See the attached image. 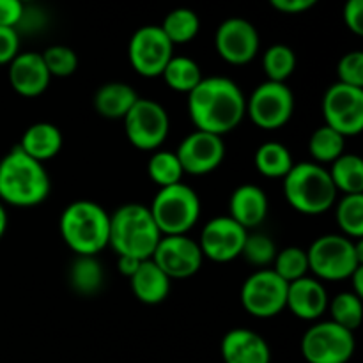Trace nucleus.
I'll return each instance as SVG.
<instances>
[{
  "label": "nucleus",
  "instance_id": "nucleus-40",
  "mask_svg": "<svg viewBox=\"0 0 363 363\" xmlns=\"http://www.w3.org/2000/svg\"><path fill=\"white\" fill-rule=\"evenodd\" d=\"M342 18L346 27L353 34H363V0H346L342 9Z\"/></svg>",
  "mask_w": 363,
  "mask_h": 363
},
{
  "label": "nucleus",
  "instance_id": "nucleus-36",
  "mask_svg": "<svg viewBox=\"0 0 363 363\" xmlns=\"http://www.w3.org/2000/svg\"><path fill=\"white\" fill-rule=\"evenodd\" d=\"M277 255V245L268 234L262 233H248L245 240L241 257L252 266H257L259 269L268 268L273 264Z\"/></svg>",
  "mask_w": 363,
  "mask_h": 363
},
{
  "label": "nucleus",
  "instance_id": "nucleus-11",
  "mask_svg": "<svg viewBox=\"0 0 363 363\" xmlns=\"http://www.w3.org/2000/svg\"><path fill=\"white\" fill-rule=\"evenodd\" d=\"M287 287L272 268H262L252 273L241 286V305L245 312L257 319H269L286 311Z\"/></svg>",
  "mask_w": 363,
  "mask_h": 363
},
{
  "label": "nucleus",
  "instance_id": "nucleus-1",
  "mask_svg": "<svg viewBox=\"0 0 363 363\" xmlns=\"http://www.w3.org/2000/svg\"><path fill=\"white\" fill-rule=\"evenodd\" d=\"M188 113L195 130L223 137L236 130L247 116V98L230 78H202L188 94Z\"/></svg>",
  "mask_w": 363,
  "mask_h": 363
},
{
  "label": "nucleus",
  "instance_id": "nucleus-41",
  "mask_svg": "<svg viewBox=\"0 0 363 363\" xmlns=\"http://www.w3.org/2000/svg\"><path fill=\"white\" fill-rule=\"evenodd\" d=\"M23 9L25 4L21 0H0V27L16 28Z\"/></svg>",
  "mask_w": 363,
  "mask_h": 363
},
{
  "label": "nucleus",
  "instance_id": "nucleus-45",
  "mask_svg": "<svg viewBox=\"0 0 363 363\" xmlns=\"http://www.w3.org/2000/svg\"><path fill=\"white\" fill-rule=\"evenodd\" d=\"M7 223H9V218H7V211H6V206L0 202V240L4 238L7 230Z\"/></svg>",
  "mask_w": 363,
  "mask_h": 363
},
{
  "label": "nucleus",
  "instance_id": "nucleus-44",
  "mask_svg": "<svg viewBox=\"0 0 363 363\" xmlns=\"http://www.w3.org/2000/svg\"><path fill=\"white\" fill-rule=\"evenodd\" d=\"M350 280L353 282V289H351V293L363 298V266H360V268L350 277Z\"/></svg>",
  "mask_w": 363,
  "mask_h": 363
},
{
  "label": "nucleus",
  "instance_id": "nucleus-17",
  "mask_svg": "<svg viewBox=\"0 0 363 363\" xmlns=\"http://www.w3.org/2000/svg\"><path fill=\"white\" fill-rule=\"evenodd\" d=\"M176 156L184 174L206 176V174L215 172L222 165L225 158V144L218 135L195 130L194 133L183 138Z\"/></svg>",
  "mask_w": 363,
  "mask_h": 363
},
{
  "label": "nucleus",
  "instance_id": "nucleus-43",
  "mask_svg": "<svg viewBox=\"0 0 363 363\" xmlns=\"http://www.w3.org/2000/svg\"><path fill=\"white\" fill-rule=\"evenodd\" d=\"M140 262L142 261H138V259L126 257V255H119V257H117V269H119V273H123L124 277H128V279H130V277L137 272V268L140 266Z\"/></svg>",
  "mask_w": 363,
  "mask_h": 363
},
{
  "label": "nucleus",
  "instance_id": "nucleus-10",
  "mask_svg": "<svg viewBox=\"0 0 363 363\" xmlns=\"http://www.w3.org/2000/svg\"><path fill=\"white\" fill-rule=\"evenodd\" d=\"M130 144L140 151H156L170 131L169 112L152 99L138 98L123 119Z\"/></svg>",
  "mask_w": 363,
  "mask_h": 363
},
{
  "label": "nucleus",
  "instance_id": "nucleus-29",
  "mask_svg": "<svg viewBox=\"0 0 363 363\" xmlns=\"http://www.w3.org/2000/svg\"><path fill=\"white\" fill-rule=\"evenodd\" d=\"M160 27L172 45H186L197 38L201 30V20L194 9L177 7L167 14Z\"/></svg>",
  "mask_w": 363,
  "mask_h": 363
},
{
  "label": "nucleus",
  "instance_id": "nucleus-2",
  "mask_svg": "<svg viewBox=\"0 0 363 363\" xmlns=\"http://www.w3.org/2000/svg\"><path fill=\"white\" fill-rule=\"evenodd\" d=\"M52 191V179L45 165L13 147L0 160V202L13 208H34Z\"/></svg>",
  "mask_w": 363,
  "mask_h": 363
},
{
  "label": "nucleus",
  "instance_id": "nucleus-27",
  "mask_svg": "<svg viewBox=\"0 0 363 363\" xmlns=\"http://www.w3.org/2000/svg\"><path fill=\"white\" fill-rule=\"evenodd\" d=\"M254 163L257 172L269 179H279V177L284 179L294 165L291 151L280 142H264L262 145H259L254 156Z\"/></svg>",
  "mask_w": 363,
  "mask_h": 363
},
{
  "label": "nucleus",
  "instance_id": "nucleus-16",
  "mask_svg": "<svg viewBox=\"0 0 363 363\" xmlns=\"http://www.w3.org/2000/svg\"><path fill=\"white\" fill-rule=\"evenodd\" d=\"M248 230L234 222L229 215L209 220L197 241L204 259L213 262H230L241 257Z\"/></svg>",
  "mask_w": 363,
  "mask_h": 363
},
{
  "label": "nucleus",
  "instance_id": "nucleus-30",
  "mask_svg": "<svg viewBox=\"0 0 363 363\" xmlns=\"http://www.w3.org/2000/svg\"><path fill=\"white\" fill-rule=\"evenodd\" d=\"M346 149V137L337 133L330 126H319L308 140V152L314 158V163H333Z\"/></svg>",
  "mask_w": 363,
  "mask_h": 363
},
{
  "label": "nucleus",
  "instance_id": "nucleus-5",
  "mask_svg": "<svg viewBox=\"0 0 363 363\" xmlns=\"http://www.w3.org/2000/svg\"><path fill=\"white\" fill-rule=\"evenodd\" d=\"M284 197L294 211L318 216L335 206L339 191L328 169L314 162L294 163L284 177Z\"/></svg>",
  "mask_w": 363,
  "mask_h": 363
},
{
  "label": "nucleus",
  "instance_id": "nucleus-4",
  "mask_svg": "<svg viewBox=\"0 0 363 363\" xmlns=\"http://www.w3.org/2000/svg\"><path fill=\"white\" fill-rule=\"evenodd\" d=\"M64 243L77 255H96L108 247L110 215L92 201H74L59 220Z\"/></svg>",
  "mask_w": 363,
  "mask_h": 363
},
{
  "label": "nucleus",
  "instance_id": "nucleus-21",
  "mask_svg": "<svg viewBox=\"0 0 363 363\" xmlns=\"http://www.w3.org/2000/svg\"><path fill=\"white\" fill-rule=\"evenodd\" d=\"M268 195L255 184H241L229 199V216L243 229H257L268 216Z\"/></svg>",
  "mask_w": 363,
  "mask_h": 363
},
{
  "label": "nucleus",
  "instance_id": "nucleus-37",
  "mask_svg": "<svg viewBox=\"0 0 363 363\" xmlns=\"http://www.w3.org/2000/svg\"><path fill=\"white\" fill-rule=\"evenodd\" d=\"M50 77H71L78 69V55L66 45H53L41 53Z\"/></svg>",
  "mask_w": 363,
  "mask_h": 363
},
{
  "label": "nucleus",
  "instance_id": "nucleus-12",
  "mask_svg": "<svg viewBox=\"0 0 363 363\" xmlns=\"http://www.w3.org/2000/svg\"><path fill=\"white\" fill-rule=\"evenodd\" d=\"M174 57V45L160 25H145L135 30L128 45V59L140 77H162L163 69Z\"/></svg>",
  "mask_w": 363,
  "mask_h": 363
},
{
  "label": "nucleus",
  "instance_id": "nucleus-31",
  "mask_svg": "<svg viewBox=\"0 0 363 363\" xmlns=\"http://www.w3.org/2000/svg\"><path fill=\"white\" fill-rule=\"evenodd\" d=\"M335 218L342 236L350 240L363 238V194L344 195L335 202Z\"/></svg>",
  "mask_w": 363,
  "mask_h": 363
},
{
  "label": "nucleus",
  "instance_id": "nucleus-42",
  "mask_svg": "<svg viewBox=\"0 0 363 363\" xmlns=\"http://www.w3.org/2000/svg\"><path fill=\"white\" fill-rule=\"evenodd\" d=\"M319 0H269L273 7L280 13L286 14H300L312 9Z\"/></svg>",
  "mask_w": 363,
  "mask_h": 363
},
{
  "label": "nucleus",
  "instance_id": "nucleus-22",
  "mask_svg": "<svg viewBox=\"0 0 363 363\" xmlns=\"http://www.w3.org/2000/svg\"><path fill=\"white\" fill-rule=\"evenodd\" d=\"M172 280L152 262V259L142 261L137 272L130 277V287L133 296L145 305H158L167 300Z\"/></svg>",
  "mask_w": 363,
  "mask_h": 363
},
{
  "label": "nucleus",
  "instance_id": "nucleus-14",
  "mask_svg": "<svg viewBox=\"0 0 363 363\" xmlns=\"http://www.w3.org/2000/svg\"><path fill=\"white\" fill-rule=\"evenodd\" d=\"M151 259L170 280H184L197 275L204 262L201 247L188 234L162 236Z\"/></svg>",
  "mask_w": 363,
  "mask_h": 363
},
{
  "label": "nucleus",
  "instance_id": "nucleus-3",
  "mask_svg": "<svg viewBox=\"0 0 363 363\" xmlns=\"http://www.w3.org/2000/svg\"><path fill=\"white\" fill-rule=\"evenodd\" d=\"M162 233L147 206L124 204L110 215L108 247L119 255L147 261L152 257Z\"/></svg>",
  "mask_w": 363,
  "mask_h": 363
},
{
  "label": "nucleus",
  "instance_id": "nucleus-46",
  "mask_svg": "<svg viewBox=\"0 0 363 363\" xmlns=\"http://www.w3.org/2000/svg\"><path fill=\"white\" fill-rule=\"evenodd\" d=\"M21 2H23V4H27V6H28V4H32V2H35V0H21Z\"/></svg>",
  "mask_w": 363,
  "mask_h": 363
},
{
  "label": "nucleus",
  "instance_id": "nucleus-33",
  "mask_svg": "<svg viewBox=\"0 0 363 363\" xmlns=\"http://www.w3.org/2000/svg\"><path fill=\"white\" fill-rule=\"evenodd\" d=\"M328 311L332 314V321L350 332H354L362 325L363 301L351 291L337 294L328 303Z\"/></svg>",
  "mask_w": 363,
  "mask_h": 363
},
{
  "label": "nucleus",
  "instance_id": "nucleus-8",
  "mask_svg": "<svg viewBox=\"0 0 363 363\" xmlns=\"http://www.w3.org/2000/svg\"><path fill=\"white\" fill-rule=\"evenodd\" d=\"M301 357L307 363H347L353 358L354 333L333 321L312 325L301 337Z\"/></svg>",
  "mask_w": 363,
  "mask_h": 363
},
{
  "label": "nucleus",
  "instance_id": "nucleus-18",
  "mask_svg": "<svg viewBox=\"0 0 363 363\" xmlns=\"http://www.w3.org/2000/svg\"><path fill=\"white\" fill-rule=\"evenodd\" d=\"M9 84L21 98H38L48 89L50 77L41 53L20 52L9 62Z\"/></svg>",
  "mask_w": 363,
  "mask_h": 363
},
{
  "label": "nucleus",
  "instance_id": "nucleus-35",
  "mask_svg": "<svg viewBox=\"0 0 363 363\" xmlns=\"http://www.w3.org/2000/svg\"><path fill=\"white\" fill-rule=\"evenodd\" d=\"M273 272L286 280L287 284L308 277V259L307 250L300 247H287L284 250L277 252L275 261H273Z\"/></svg>",
  "mask_w": 363,
  "mask_h": 363
},
{
  "label": "nucleus",
  "instance_id": "nucleus-26",
  "mask_svg": "<svg viewBox=\"0 0 363 363\" xmlns=\"http://www.w3.org/2000/svg\"><path fill=\"white\" fill-rule=\"evenodd\" d=\"M330 165L328 174L337 191H342L344 195L363 194V160L360 156L344 152Z\"/></svg>",
  "mask_w": 363,
  "mask_h": 363
},
{
  "label": "nucleus",
  "instance_id": "nucleus-13",
  "mask_svg": "<svg viewBox=\"0 0 363 363\" xmlns=\"http://www.w3.org/2000/svg\"><path fill=\"white\" fill-rule=\"evenodd\" d=\"M325 124L342 137H357L363 130V89L333 84L323 98Z\"/></svg>",
  "mask_w": 363,
  "mask_h": 363
},
{
  "label": "nucleus",
  "instance_id": "nucleus-38",
  "mask_svg": "<svg viewBox=\"0 0 363 363\" xmlns=\"http://www.w3.org/2000/svg\"><path fill=\"white\" fill-rule=\"evenodd\" d=\"M337 74H339V84L363 89V52L360 50L347 52L339 60Z\"/></svg>",
  "mask_w": 363,
  "mask_h": 363
},
{
  "label": "nucleus",
  "instance_id": "nucleus-23",
  "mask_svg": "<svg viewBox=\"0 0 363 363\" xmlns=\"http://www.w3.org/2000/svg\"><path fill=\"white\" fill-rule=\"evenodd\" d=\"M62 133L52 123H34L25 130L18 147L30 158L45 163L55 158L62 149Z\"/></svg>",
  "mask_w": 363,
  "mask_h": 363
},
{
  "label": "nucleus",
  "instance_id": "nucleus-9",
  "mask_svg": "<svg viewBox=\"0 0 363 363\" xmlns=\"http://www.w3.org/2000/svg\"><path fill=\"white\" fill-rule=\"evenodd\" d=\"M247 113L259 130H280L293 119L294 92L287 84L262 82L247 99Z\"/></svg>",
  "mask_w": 363,
  "mask_h": 363
},
{
  "label": "nucleus",
  "instance_id": "nucleus-15",
  "mask_svg": "<svg viewBox=\"0 0 363 363\" xmlns=\"http://www.w3.org/2000/svg\"><path fill=\"white\" fill-rule=\"evenodd\" d=\"M259 32L245 18H227L218 25L215 34L216 53L233 66H245L257 57Z\"/></svg>",
  "mask_w": 363,
  "mask_h": 363
},
{
  "label": "nucleus",
  "instance_id": "nucleus-7",
  "mask_svg": "<svg viewBox=\"0 0 363 363\" xmlns=\"http://www.w3.org/2000/svg\"><path fill=\"white\" fill-rule=\"evenodd\" d=\"M201 199L184 183L160 188L149 211L162 236H184L201 218Z\"/></svg>",
  "mask_w": 363,
  "mask_h": 363
},
{
  "label": "nucleus",
  "instance_id": "nucleus-20",
  "mask_svg": "<svg viewBox=\"0 0 363 363\" xmlns=\"http://www.w3.org/2000/svg\"><path fill=\"white\" fill-rule=\"evenodd\" d=\"M223 363H269L272 351L264 337L248 328H234L220 344Z\"/></svg>",
  "mask_w": 363,
  "mask_h": 363
},
{
  "label": "nucleus",
  "instance_id": "nucleus-19",
  "mask_svg": "<svg viewBox=\"0 0 363 363\" xmlns=\"http://www.w3.org/2000/svg\"><path fill=\"white\" fill-rule=\"evenodd\" d=\"M328 293L318 279L303 277L291 282L287 287L286 308H289L298 319L318 321L328 311Z\"/></svg>",
  "mask_w": 363,
  "mask_h": 363
},
{
  "label": "nucleus",
  "instance_id": "nucleus-25",
  "mask_svg": "<svg viewBox=\"0 0 363 363\" xmlns=\"http://www.w3.org/2000/svg\"><path fill=\"white\" fill-rule=\"evenodd\" d=\"M69 284L80 296H96L105 284V272L98 257L77 255L69 268Z\"/></svg>",
  "mask_w": 363,
  "mask_h": 363
},
{
  "label": "nucleus",
  "instance_id": "nucleus-6",
  "mask_svg": "<svg viewBox=\"0 0 363 363\" xmlns=\"http://www.w3.org/2000/svg\"><path fill=\"white\" fill-rule=\"evenodd\" d=\"M308 272L318 280L340 282L363 266V241L350 240L342 234L319 236L307 250Z\"/></svg>",
  "mask_w": 363,
  "mask_h": 363
},
{
  "label": "nucleus",
  "instance_id": "nucleus-32",
  "mask_svg": "<svg viewBox=\"0 0 363 363\" xmlns=\"http://www.w3.org/2000/svg\"><path fill=\"white\" fill-rule=\"evenodd\" d=\"M262 69L269 82L286 84L296 69V53L287 45H273L262 55Z\"/></svg>",
  "mask_w": 363,
  "mask_h": 363
},
{
  "label": "nucleus",
  "instance_id": "nucleus-24",
  "mask_svg": "<svg viewBox=\"0 0 363 363\" xmlns=\"http://www.w3.org/2000/svg\"><path fill=\"white\" fill-rule=\"evenodd\" d=\"M138 98L140 96L131 85L124 82H108L94 94V108L105 119H124Z\"/></svg>",
  "mask_w": 363,
  "mask_h": 363
},
{
  "label": "nucleus",
  "instance_id": "nucleus-39",
  "mask_svg": "<svg viewBox=\"0 0 363 363\" xmlns=\"http://www.w3.org/2000/svg\"><path fill=\"white\" fill-rule=\"evenodd\" d=\"M20 53V34L16 28L0 27V66H9L11 60Z\"/></svg>",
  "mask_w": 363,
  "mask_h": 363
},
{
  "label": "nucleus",
  "instance_id": "nucleus-28",
  "mask_svg": "<svg viewBox=\"0 0 363 363\" xmlns=\"http://www.w3.org/2000/svg\"><path fill=\"white\" fill-rule=\"evenodd\" d=\"M162 77L172 91L183 92V94H190L201 84L202 78H204L199 64L194 59H190V57L183 55H174L169 60L165 69H163Z\"/></svg>",
  "mask_w": 363,
  "mask_h": 363
},
{
  "label": "nucleus",
  "instance_id": "nucleus-34",
  "mask_svg": "<svg viewBox=\"0 0 363 363\" xmlns=\"http://www.w3.org/2000/svg\"><path fill=\"white\" fill-rule=\"evenodd\" d=\"M147 174L152 183L158 184L160 188L181 183L184 176L183 167H181L179 160H177L176 152L172 151H156L149 158Z\"/></svg>",
  "mask_w": 363,
  "mask_h": 363
}]
</instances>
